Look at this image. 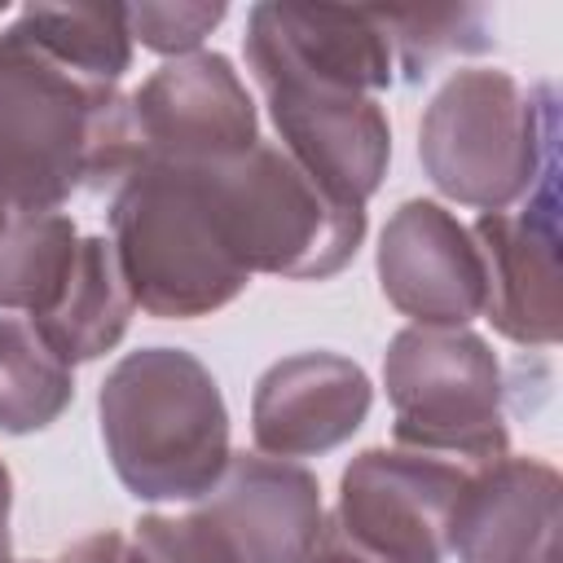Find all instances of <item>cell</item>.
<instances>
[{
	"label": "cell",
	"instance_id": "ffe728a7",
	"mask_svg": "<svg viewBox=\"0 0 563 563\" xmlns=\"http://www.w3.org/2000/svg\"><path fill=\"white\" fill-rule=\"evenodd\" d=\"M141 563H238L224 537L198 515H141L132 532Z\"/></svg>",
	"mask_w": 563,
	"mask_h": 563
},
{
	"label": "cell",
	"instance_id": "cb8c5ba5",
	"mask_svg": "<svg viewBox=\"0 0 563 563\" xmlns=\"http://www.w3.org/2000/svg\"><path fill=\"white\" fill-rule=\"evenodd\" d=\"M9 501H13V479H9V466L0 462V563H13V550H9Z\"/></svg>",
	"mask_w": 563,
	"mask_h": 563
},
{
	"label": "cell",
	"instance_id": "7402d4cb",
	"mask_svg": "<svg viewBox=\"0 0 563 563\" xmlns=\"http://www.w3.org/2000/svg\"><path fill=\"white\" fill-rule=\"evenodd\" d=\"M57 563H141L136 545L123 532H92L57 554Z\"/></svg>",
	"mask_w": 563,
	"mask_h": 563
},
{
	"label": "cell",
	"instance_id": "277c9868",
	"mask_svg": "<svg viewBox=\"0 0 563 563\" xmlns=\"http://www.w3.org/2000/svg\"><path fill=\"white\" fill-rule=\"evenodd\" d=\"M110 246L132 303L163 321L211 317L233 303L251 273L233 260L194 167L141 163L110 202Z\"/></svg>",
	"mask_w": 563,
	"mask_h": 563
},
{
	"label": "cell",
	"instance_id": "ac0fdd59",
	"mask_svg": "<svg viewBox=\"0 0 563 563\" xmlns=\"http://www.w3.org/2000/svg\"><path fill=\"white\" fill-rule=\"evenodd\" d=\"M75 400L70 365L35 334L31 321L0 317V431H44Z\"/></svg>",
	"mask_w": 563,
	"mask_h": 563
},
{
	"label": "cell",
	"instance_id": "44dd1931",
	"mask_svg": "<svg viewBox=\"0 0 563 563\" xmlns=\"http://www.w3.org/2000/svg\"><path fill=\"white\" fill-rule=\"evenodd\" d=\"M224 18V4H198V0H176V4H128V35L141 40L154 53L185 57L194 53Z\"/></svg>",
	"mask_w": 563,
	"mask_h": 563
},
{
	"label": "cell",
	"instance_id": "9c48e42d",
	"mask_svg": "<svg viewBox=\"0 0 563 563\" xmlns=\"http://www.w3.org/2000/svg\"><path fill=\"white\" fill-rule=\"evenodd\" d=\"M128 101L141 136V163L202 167L246 154L260 141L255 101L224 53L172 57Z\"/></svg>",
	"mask_w": 563,
	"mask_h": 563
},
{
	"label": "cell",
	"instance_id": "30bf717a",
	"mask_svg": "<svg viewBox=\"0 0 563 563\" xmlns=\"http://www.w3.org/2000/svg\"><path fill=\"white\" fill-rule=\"evenodd\" d=\"M471 238L484 260V317L497 334L523 347H554L563 334L559 167L515 211H484Z\"/></svg>",
	"mask_w": 563,
	"mask_h": 563
},
{
	"label": "cell",
	"instance_id": "6da1fadb",
	"mask_svg": "<svg viewBox=\"0 0 563 563\" xmlns=\"http://www.w3.org/2000/svg\"><path fill=\"white\" fill-rule=\"evenodd\" d=\"M141 167L132 101L48 53L0 35V180L22 211H57L75 189L123 185Z\"/></svg>",
	"mask_w": 563,
	"mask_h": 563
},
{
	"label": "cell",
	"instance_id": "e0dca14e",
	"mask_svg": "<svg viewBox=\"0 0 563 563\" xmlns=\"http://www.w3.org/2000/svg\"><path fill=\"white\" fill-rule=\"evenodd\" d=\"M79 251V229L62 211H13L0 224V308L48 312Z\"/></svg>",
	"mask_w": 563,
	"mask_h": 563
},
{
	"label": "cell",
	"instance_id": "7a4b0ae2",
	"mask_svg": "<svg viewBox=\"0 0 563 563\" xmlns=\"http://www.w3.org/2000/svg\"><path fill=\"white\" fill-rule=\"evenodd\" d=\"M97 413L110 466L141 501H194L229 462V409L194 352H128L106 374Z\"/></svg>",
	"mask_w": 563,
	"mask_h": 563
},
{
	"label": "cell",
	"instance_id": "8fae6325",
	"mask_svg": "<svg viewBox=\"0 0 563 563\" xmlns=\"http://www.w3.org/2000/svg\"><path fill=\"white\" fill-rule=\"evenodd\" d=\"M378 282L413 325L462 330L484 312V260L471 229L440 202L409 198L378 238Z\"/></svg>",
	"mask_w": 563,
	"mask_h": 563
},
{
	"label": "cell",
	"instance_id": "3957f363",
	"mask_svg": "<svg viewBox=\"0 0 563 563\" xmlns=\"http://www.w3.org/2000/svg\"><path fill=\"white\" fill-rule=\"evenodd\" d=\"M554 88H523L510 70H457L427 106L418 158L431 185L479 211H510L559 167Z\"/></svg>",
	"mask_w": 563,
	"mask_h": 563
},
{
	"label": "cell",
	"instance_id": "d4e9b609",
	"mask_svg": "<svg viewBox=\"0 0 563 563\" xmlns=\"http://www.w3.org/2000/svg\"><path fill=\"white\" fill-rule=\"evenodd\" d=\"M0 13H4V4H0Z\"/></svg>",
	"mask_w": 563,
	"mask_h": 563
},
{
	"label": "cell",
	"instance_id": "5b68a950",
	"mask_svg": "<svg viewBox=\"0 0 563 563\" xmlns=\"http://www.w3.org/2000/svg\"><path fill=\"white\" fill-rule=\"evenodd\" d=\"M194 176L246 273L330 277L365 238V207L334 198L282 145L255 141L246 154L194 167Z\"/></svg>",
	"mask_w": 563,
	"mask_h": 563
},
{
	"label": "cell",
	"instance_id": "9a60e30c",
	"mask_svg": "<svg viewBox=\"0 0 563 563\" xmlns=\"http://www.w3.org/2000/svg\"><path fill=\"white\" fill-rule=\"evenodd\" d=\"M132 308L136 303H132V290H128V277L119 268L110 238L92 233V238H79L62 295L53 299L48 312L31 317V325L66 365H79V361L106 356L123 339Z\"/></svg>",
	"mask_w": 563,
	"mask_h": 563
},
{
	"label": "cell",
	"instance_id": "4fadbf2b",
	"mask_svg": "<svg viewBox=\"0 0 563 563\" xmlns=\"http://www.w3.org/2000/svg\"><path fill=\"white\" fill-rule=\"evenodd\" d=\"M374 405L365 369L339 352H299L268 365L251 396V435L268 457H321L352 440Z\"/></svg>",
	"mask_w": 563,
	"mask_h": 563
},
{
	"label": "cell",
	"instance_id": "d6986e66",
	"mask_svg": "<svg viewBox=\"0 0 563 563\" xmlns=\"http://www.w3.org/2000/svg\"><path fill=\"white\" fill-rule=\"evenodd\" d=\"M391 62L409 79H422L440 57L453 53H484L493 48V31L484 26L479 9H444V13H383Z\"/></svg>",
	"mask_w": 563,
	"mask_h": 563
},
{
	"label": "cell",
	"instance_id": "7c38bea8",
	"mask_svg": "<svg viewBox=\"0 0 563 563\" xmlns=\"http://www.w3.org/2000/svg\"><path fill=\"white\" fill-rule=\"evenodd\" d=\"M198 515L238 563H303L321 532V484L308 466L268 453H229Z\"/></svg>",
	"mask_w": 563,
	"mask_h": 563
},
{
	"label": "cell",
	"instance_id": "5bb4252c",
	"mask_svg": "<svg viewBox=\"0 0 563 563\" xmlns=\"http://www.w3.org/2000/svg\"><path fill=\"white\" fill-rule=\"evenodd\" d=\"M559 471L497 457L466 471L449 550L457 563H559Z\"/></svg>",
	"mask_w": 563,
	"mask_h": 563
},
{
	"label": "cell",
	"instance_id": "52a82bcc",
	"mask_svg": "<svg viewBox=\"0 0 563 563\" xmlns=\"http://www.w3.org/2000/svg\"><path fill=\"white\" fill-rule=\"evenodd\" d=\"M246 66L282 132V150L334 198L365 207L391 158V123L369 92L299 66L255 22H246Z\"/></svg>",
	"mask_w": 563,
	"mask_h": 563
},
{
	"label": "cell",
	"instance_id": "ba28073f",
	"mask_svg": "<svg viewBox=\"0 0 563 563\" xmlns=\"http://www.w3.org/2000/svg\"><path fill=\"white\" fill-rule=\"evenodd\" d=\"M466 471L413 449H365L347 462L330 519L387 563H444Z\"/></svg>",
	"mask_w": 563,
	"mask_h": 563
},
{
	"label": "cell",
	"instance_id": "484cf974",
	"mask_svg": "<svg viewBox=\"0 0 563 563\" xmlns=\"http://www.w3.org/2000/svg\"><path fill=\"white\" fill-rule=\"evenodd\" d=\"M53 563H57V559H53Z\"/></svg>",
	"mask_w": 563,
	"mask_h": 563
},
{
	"label": "cell",
	"instance_id": "2e32d148",
	"mask_svg": "<svg viewBox=\"0 0 563 563\" xmlns=\"http://www.w3.org/2000/svg\"><path fill=\"white\" fill-rule=\"evenodd\" d=\"M9 35L97 84H119L132 66L128 4H26Z\"/></svg>",
	"mask_w": 563,
	"mask_h": 563
},
{
	"label": "cell",
	"instance_id": "603a6c76",
	"mask_svg": "<svg viewBox=\"0 0 563 563\" xmlns=\"http://www.w3.org/2000/svg\"><path fill=\"white\" fill-rule=\"evenodd\" d=\"M303 563H387V559H378L365 545H356L334 519H321V532H317V541H312Z\"/></svg>",
	"mask_w": 563,
	"mask_h": 563
},
{
	"label": "cell",
	"instance_id": "8992f818",
	"mask_svg": "<svg viewBox=\"0 0 563 563\" xmlns=\"http://www.w3.org/2000/svg\"><path fill=\"white\" fill-rule=\"evenodd\" d=\"M396 444L462 466L506 457V383L493 347L471 330L409 325L383 356Z\"/></svg>",
	"mask_w": 563,
	"mask_h": 563
}]
</instances>
